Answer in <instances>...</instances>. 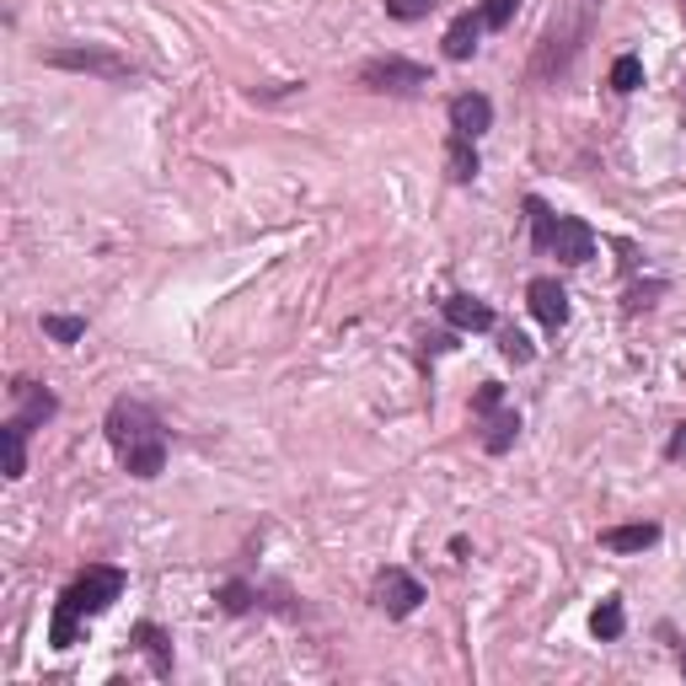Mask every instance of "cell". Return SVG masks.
<instances>
[{
    "instance_id": "8",
    "label": "cell",
    "mask_w": 686,
    "mask_h": 686,
    "mask_svg": "<svg viewBox=\"0 0 686 686\" xmlns=\"http://www.w3.org/2000/svg\"><path fill=\"white\" fill-rule=\"evenodd\" d=\"M450 129H456L461 140H483V135L494 129V102H488L483 91H461V97H450Z\"/></svg>"
},
{
    "instance_id": "15",
    "label": "cell",
    "mask_w": 686,
    "mask_h": 686,
    "mask_svg": "<svg viewBox=\"0 0 686 686\" xmlns=\"http://www.w3.org/2000/svg\"><path fill=\"white\" fill-rule=\"evenodd\" d=\"M28 424L22 418H6L0 424V446H6V478H28Z\"/></svg>"
},
{
    "instance_id": "26",
    "label": "cell",
    "mask_w": 686,
    "mask_h": 686,
    "mask_svg": "<svg viewBox=\"0 0 686 686\" xmlns=\"http://www.w3.org/2000/svg\"><path fill=\"white\" fill-rule=\"evenodd\" d=\"M655 296H665V279H649V285L627 290V317H633V311H644V306H655Z\"/></svg>"
},
{
    "instance_id": "24",
    "label": "cell",
    "mask_w": 686,
    "mask_h": 686,
    "mask_svg": "<svg viewBox=\"0 0 686 686\" xmlns=\"http://www.w3.org/2000/svg\"><path fill=\"white\" fill-rule=\"evenodd\" d=\"M429 11H435V0H387L391 22H424Z\"/></svg>"
},
{
    "instance_id": "28",
    "label": "cell",
    "mask_w": 686,
    "mask_h": 686,
    "mask_svg": "<svg viewBox=\"0 0 686 686\" xmlns=\"http://www.w3.org/2000/svg\"><path fill=\"white\" fill-rule=\"evenodd\" d=\"M682 450H686V424L676 429V440H670V450H665V456H682Z\"/></svg>"
},
{
    "instance_id": "7",
    "label": "cell",
    "mask_w": 686,
    "mask_h": 686,
    "mask_svg": "<svg viewBox=\"0 0 686 686\" xmlns=\"http://www.w3.org/2000/svg\"><path fill=\"white\" fill-rule=\"evenodd\" d=\"M547 252H558L564 269H579V264L596 258V231H590L579 215H558V231H553V247H547Z\"/></svg>"
},
{
    "instance_id": "10",
    "label": "cell",
    "mask_w": 686,
    "mask_h": 686,
    "mask_svg": "<svg viewBox=\"0 0 686 686\" xmlns=\"http://www.w3.org/2000/svg\"><path fill=\"white\" fill-rule=\"evenodd\" d=\"M11 397H17V402H22V424H28V429H38V424H49V418L60 414V397H54V391L49 387H38V381H17V387H11Z\"/></svg>"
},
{
    "instance_id": "25",
    "label": "cell",
    "mask_w": 686,
    "mask_h": 686,
    "mask_svg": "<svg viewBox=\"0 0 686 686\" xmlns=\"http://www.w3.org/2000/svg\"><path fill=\"white\" fill-rule=\"evenodd\" d=\"M499 349H505V359H515V365H531V338H526V332L505 328L499 332Z\"/></svg>"
},
{
    "instance_id": "27",
    "label": "cell",
    "mask_w": 686,
    "mask_h": 686,
    "mask_svg": "<svg viewBox=\"0 0 686 686\" xmlns=\"http://www.w3.org/2000/svg\"><path fill=\"white\" fill-rule=\"evenodd\" d=\"M499 402H505V387H499V381H488V387H478V397H473V414H488V408H499Z\"/></svg>"
},
{
    "instance_id": "23",
    "label": "cell",
    "mask_w": 686,
    "mask_h": 686,
    "mask_svg": "<svg viewBox=\"0 0 686 686\" xmlns=\"http://www.w3.org/2000/svg\"><path fill=\"white\" fill-rule=\"evenodd\" d=\"M520 11V0H483L478 6V17H483V28L488 32H499V28H509V17Z\"/></svg>"
},
{
    "instance_id": "20",
    "label": "cell",
    "mask_w": 686,
    "mask_h": 686,
    "mask_svg": "<svg viewBox=\"0 0 686 686\" xmlns=\"http://www.w3.org/2000/svg\"><path fill=\"white\" fill-rule=\"evenodd\" d=\"M644 87V64H638V54H617L612 60V91H638Z\"/></svg>"
},
{
    "instance_id": "9",
    "label": "cell",
    "mask_w": 686,
    "mask_h": 686,
    "mask_svg": "<svg viewBox=\"0 0 686 686\" xmlns=\"http://www.w3.org/2000/svg\"><path fill=\"white\" fill-rule=\"evenodd\" d=\"M526 300H531V317H537L547 332H558L568 322V290L558 279H531V285H526Z\"/></svg>"
},
{
    "instance_id": "29",
    "label": "cell",
    "mask_w": 686,
    "mask_h": 686,
    "mask_svg": "<svg viewBox=\"0 0 686 686\" xmlns=\"http://www.w3.org/2000/svg\"><path fill=\"white\" fill-rule=\"evenodd\" d=\"M682 676H686V655H682Z\"/></svg>"
},
{
    "instance_id": "22",
    "label": "cell",
    "mask_w": 686,
    "mask_h": 686,
    "mask_svg": "<svg viewBox=\"0 0 686 686\" xmlns=\"http://www.w3.org/2000/svg\"><path fill=\"white\" fill-rule=\"evenodd\" d=\"M43 332H49L54 344H81V338H87V322H81V317H43Z\"/></svg>"
},
{
    "instance_id": "19",
    "label": "cell",
    "mask_w": 686,
    "mask_h": 686,
    "mask_svg": "<svg viewBox=\"0 0 686 686\" xmlns=\"http://www.w3.org/2000/svg\"><path fill=\"white\" fill-rule=\"evenodd\" d=\"M526 215H531V241H537V252H547V247H553V231H558V215L541 205L537 193L526 199Z\"/></svg>"
},
{
    "instance_id": "18",
    "label": "cell",
    "mask_w": 686,
    "mask_h": 686,
    "mask_svg": "<svg viewBox=\"0 0 686 686\" xmlns=\"http://www.w3.org/2000/svg\"><path fill=\"white\" fill-rule=\"evenodd\" d=\"M590 627H596V638H606V644H612V638H623V627H627V612H623V600L617 596H606L596 606V617H590Z\"/></svg>"
},
{
    "instance_id": "5",
    "label": "cell",
    "mask_w": 686,
    "mask_h": 686,
    "mask_svg": "<svg viewBox=\"0 0 686 686\" xmlns=\"http://www.w3.org/2000/svg\"><path fill=\"white\" fill-rule=\"evenodd\" d=\"M359 87L408 97V91L429 87V70H424V64H414V60H402V54H381V60H365V70H359Z\"/></svg>"
},
{
    "instance_id": "11",
    "label": "cell",
    "mask_w": 686,
    "mask_h": 686,
    "mask_svg": "<svg viewBox=\"0 0 686 686\" xmlns=\"http://www.w3.org/2000/svg\"><path fill=\"white\" fill-rule=\"evenodd\" d=\"M515 435H520V414H515V408L499 402V408L483 414V450H488V456H505V450L515 446Z\"/></svg>"
},
{
    "instance_id": "2",
    "label": "cell",
    "mask_w": 686,
    "mask_h": 686,
    "mask_svg": "<svg viewBox=\"0 0 686 686\" xmlns=\"http://www.w3.org/2000/svg\"><path fill=\"white\" fill-rule=\"evenodd\" d=\"M596 6L600 0H558V6H553L537 49H531V70H526L537 87H553L558 76L574 70V60L585 54V43H590V32H596Z\"/></svg>"
},
{
    "instance_id": "21",
    "label": "cell",
    "mask_w": 686,
    "mask_h": 686,
    "mask_svg": "<svg viewBox=\"0 0 686 686\" xmlns=\"http://www.w3.org/2000/svg\"><path fill=\"white\" fill-rule=\"evenodd\" d=\"M220 606H226V612H231V617H241V612H252V606H258V590H252V585H241V579H231V585H220Z\"/></svg>"
},
{
    "instance_id": "14",
    "label": "cell",
    "mask_w": 686,
    "mask_h": 686,
    "mask_svg": "<svg viewBox=\"0 0 686 686\" xmlns=\"http://www.w3.org/2000/svg\"><path fill=\"white\" fill-rule=\"evenodd\" d=\"M483 32L488 28H483L478 11H461V17L446 28V60H473V49H478Z\"/></svg>"
},
{
    "instance_id": "4",
    "label": "cell",
    "mask_w": 686,
    "mask_h": 686,
    "mask_svg": "<svg viewBox=\"0 0 686 686\" xmlns=\"http://www.w3.org/2000/svg\"><path fill=\"white\" fill-rule=\"evenodd\" d=\"M43 64H54V70H81V76L113 81V87L140 81V64H129L123 54H113V49H97V43H64V49H43Z\"/></svg>"
},
{
    "instance_id": "1",
    "label": "cell",
    "mask_w": 686,
    "mask_h": 686,
    "mask_svg": "<svg viewBox=\"0 0 686 686\" xmlns=\"http://www.w3.org/2000/svg\"><path fill=\"white\" fill-rule=\"evenodd\" d=\"M102 435L108 446L119 450L123 473L129 478H161L167 473V435H161V418L150 414L140 397H113V408L102 418Z\"/></svg>"
},
{
    "instance_id": "3",
    "label": "cell",
    "mask_w": 686,
    "mask_h": 686,
    "mask_svg": "<svg viewBox=\"0 0 686 686\" xmlns=\"http://www.w3.org/2000/svg\"><path fill=\"white\" fill-rule=\"evenodd\" d=\"M119 596H123V574H119V568L91 564L87 574H76V579L64 585V596L54 600L49 644H54V649H70V644H76V633H81V623H87V617H97V612H108Z\"/></svg>"
},
{
    "instance_id": "30",
    "label": "cell",
    "mask_w": 686,
    "mask_h": 686,
    "mask_svg": "<svg viewBox=\"0 0 686 686\" xmlns=\"http://www.w3.org/2000/svg\"><path fill=\"white\" fill-rule=\"evenodd\" d=\"M682 11H686V0H682Z\"/></svg>"
},
{
    "instance_id": "16",
    "label": "cell",
    "mask_w": 686,
    "mask_h": 686,
    "mask_svg": "<svg viewBox=\"0 0 686 686\" xmlns=\"http://www.w3.org/2000/svg\"><path fill=\"white\" fill-rule=\"evenodd\" d=\"M135 644L150 655V665H156V676H172V638L161 633L156 623H140L135 627Z\"/></svg>"
},
{
    "instance_id": "13",
    "label": "cell",
    "mask_w": 686,
    "mask_h": 686,
    "mask_svg": "<svg viewBox=\"0 0 686 686\" xmlns=\"http://www.w3.org/2000/svg\"><path fill=\"white\" fill-rule=\"evenodd\" d=\"M655 541H659L655 520H638V526H606V531H600V547H606V553H644V547H655Z\"/></svg>"
},
{
    "instance_id": "6",
    "label": "cell",
    "mask_w": 686,
    "mask_h": 686,
    "mask_svg": "<svg viewBox=\"0 0 686 686\" xmlns=\"http://www.w3.org/2000/svg\"><path fill=\"white\" fill-rule=\"evenodd\" d=\"M370 600H376L387 617H414L418 600H424V585H418L408 568H381L376 585H370Z\"/></svg>"
},
{
    "instance_id": "12",
    "label": "cell",
    "mask_w": 686,
    "mask_h": 686,
    "mask_svg": "<svg viewBox=\"0 0 686 686\" xmlns=\"http://www.w3.org/2000/svg\"><path fill=\"white\" fill-rule=\"evenodd\" d=\"M446 322L461 332H488L494 328V306L478 296H450L446 300Z\"/></svg>"
},
{
    "instance_id": "17",
    "label": "cell",
    "mask_w": 686,
    "mask_h": 686,
    "mask_svg": "<svg viewBox=\"0 0 686 686\" xmlns=\"http://www.w3.org/2000/svg\"><path fill=\"white\" fill-rule=\"evenodd\" d=\"M446 167H450V182H473V178H478V150H473V140L450 135V146H446Z\"/></svg>"
}]
</instances>
